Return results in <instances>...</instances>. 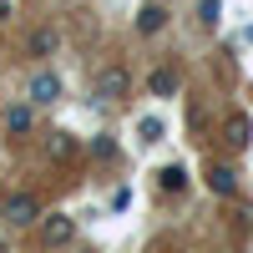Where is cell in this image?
I'll list each match as a JSON object with an SVG mask.
<instances>
[{
    "instance_id": "6",
    "label": "cell",
    "mask_w": 253,
    "mask_h": 253,
    "mask_svg": "<svg viewBox=\"0 0 253 253\" xmlns=\"http://www.w3.org/2000/svg\"><path fill=\"white\" fill-rule=\"evenodd\" d=\"M208 187H213L218 198H233V193H238V172H233V167H223V162H213V167H208Z\"/></svg>"
},
{
    "instance_id": "16",
    "label": "cell",
    "mask_w": 253,
    "mask_h": 253,
    "mask_svg": "<svg viewBox=\"0 0 253 253\" xmlns=\"http://www.w3.org/2000/svg\"><path fill=\"white\" fill-rule=\"evenodd\" d=\"M0 253H10V243H5V238H0Z\"/></svg>"
},
{
    "instance_id": "11",
    "label": "cell",
    "mask_w": 253,
    "mask_h": 253,
    "mask_svg": "<svg viewBox=\"0 0 253 253\" xmlns=\"http://www.w3.org/2000/svg\"><path fill=\"white\" fill-rule=\"evenodd\" d=\"M157 187H162V193H182V187H187V167H177V162H167L162 172H157Z\"/></svg>"
},
{
    "instance_id": "5",
    "label": "cell",
    "mask_w": 253,
    "mask_h": 253,
    "mask_svg": "<svg viewBox=\"0 0 253 253\" xmlns=\"http://www.w3.org/2000/svg\"><path fill=\"white\" fill-rule=\"evenodd\" d=\"M31 126H36V112L26 107V101H15V107L0 112V132H5V137H26Z\"/></svg>"
},
{
    "instance_id": "1",
    "label": "cell",
    "mask_w": 253,
    "mask_h": 253,
    "mask_svg": "<svg viewBox=\"0 0 253 253\" xmlns=\"http://www.w3.org/2000/svg\"><path fill=\"white\" fill-rule=\"evenodd\" d=\"M0 218H5L10 228H31V223H41V198L36 193H10L5 203H0Z\"/></svg>"
},
{
    "instance_id": "17",
    "label": "cell",
    "mask_w": 253,
    "mask_h": 253,
    "mask_svg": "<svg viewBox=\"0 0 253 253\" xmlns=\"http://www.w3.org/2000/svg\"><path fill=\"white\" fill-rule=\"evenodd\" d=\"M81 253H96V248H81Z\"/></svg>"
},
{
    "instance_id": "12",
    "label": "cell",
    "mask_w": 253,
    "mask_h": 253,
    "mask_svg": "<svg viewBox=\"0 0 253 253\" xmlns=\"http://www.w3.org/2000/svg\"><path fill=\"white\" fill-rule=\"evenodd\" d=\"M162 26H167V10H162V5H142V10H137V31H142V36H152V31H162Z\"/></svg>"
},
{
    "instance_id": "3",
    "label": "cell",
    "mask_w": 253,
    "mask_h": 253,
    "mask_svg": "<svg viewBox=\"0 0 253 253\" xmlns=\"http://www.w3.org/2000/svg\"><path fill=\"white\" fill-rule=\"evenodd\" d=\"M76 238V218H66V213H41V243L46 248H66Z\"/></svg>"
},
{
    "instance_id": "15",
    "label": "cell",
    "mask_w": 253,
    "mask_h": 253,
    "mask_svg": "<svg viewBox=\"0 0 253 253\" xmlns=\"http://www.w3.org/2000/svg\"><path fill=\"white\" fill-rule=\"evenodd\" d=\"M0 20H10V0H0Z\"/></svg>"
},
{
    "instance_id": "13",
    "label": "cell",
    "mask_w": 253,
    "mask_h": 253,
    "mask_svg": "<svg viewBox=\"0 0 253 253\" xmlns=\"http://www.w3.org/2000/svg\"><path fill=\"white\" fill-rule=\"evenodd\" d=\"M137 137H142V142H162V122H157V117H142V122H137Z\"/></svg>"
},
{
    "instance_id": "14",
    "label": "cell",
    "mask_w": 253,
    "mask_h": 253,
    "mask_svg": "<svg viewBox=\"0 0 253 253\" xmlns=\"http://www.w3.org/2000/svg\"><path fill=\"white\" fill-rule=\"evenodd\" d=\"M91 152H96V157H101V162H112V157H117V142H112V137H107V132H101V137H96V142H91Z\"/></svg>"
},
{
    "instance_id": "4",
    "label": "cell",
    "mask_w": 253,
    "mask_h": 253,
    "mask_svg": "<svg viewBox=\"0 0 253 253\" xmlns=\"http://www.w3.org/2000/svg\"><path fill=\"white\" fill-rule=\"evenodd\" d=\"M61 91H66V86H61V76H56V71H36V76H31V86H26V96L36 101V107H51V101H61Z\"/></svg>"
},
{
    "instance_id": "8",
    "label": "cell",
    "mask_w": 253,
    "mask_h": 253,
    "mask_svg": "<svg viewBox=\"0 0 253 253\" xmlns=\"http://www.w3.org/2000/svg\"><path fill=\"white\" fill-rule=\"evenodd\" d=\"M223 132H228V147H238V152H243V147L253 142V122H248L243 112H233V117H228V126H223Z\"/></svg>"
},
{
    "instance_id": "7",
    "label": "cell",
    "mask_w": 253,
    "mask_h": 253,
    "mask_svg": "<svg viewBox=\"0 0 253 253\" xmlns=\"http://www.w3.org/2000/svg\"><path fill=\"white\" fill-rule=\"evenodd\" d=\"M56 46H61V36H56V31H46V26L26 36V56H36V61H46V56H51Z\"/></svg>"
},
{
    "instance_id": "9",
    "label": "cell",
    "mask_w": 253,
    "mask_h": 253,
    "mask_svg": "<svg viewBox=\"0 0 253 253\" xmlns=\"http://www.w3.org/2000/svg\"><path fill=\"white\" fill-rule=\"evenodd\" d=\"M147 91H152V96H177V71L172 66H157L152 76H147Z\"/></svg>"
},
{
    "instance_id": "2",
    "label": "cell",
    "mask_w": 253,
    "mask_h": 253,
    "mask_svg": "<svg viewBox=\"0 0 253 253\" xmlns=\"http://www.w3.org/2000/svg\"><path fill=\"white\" fill-rule=\"evenodd\" d=\"M96 96H101V101H126V96H132V71L117 66V61H112V66H101V71H96Z\"/></svg>"
},
{
    "instance_id": "10",
    "label": "cell",
    "mask_w": 253,
    "mask_h": 253,
    "mask_svg": "<svg viewBox=\"0 0 253 253\" xmlns=\"http://www.w3.org/2000/svg\"><path fill=\"white\" fill-rule=\"evenodd\" d=\"M46 157H51V162L76 157V137H71V132H51V137H46Z\"/></svg>"
}]
</instances>
